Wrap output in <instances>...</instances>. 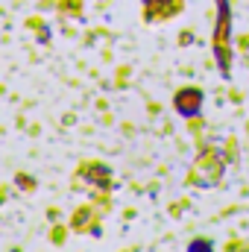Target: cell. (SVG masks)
<instances>
[{
  "instance_id": "6da1fadb",
  "label": "cell",
  "mask_w": 249,
  "mask_h": 252,
  "mask_svg": "<svg viewBox=\"0 0 249 252\" xmlns=\"http://www.w3.org/2000/svg\"><path fill=\"white\" fill-rule=\"evenodd\" d=\"M199 100H202V94L199 91H179L176 94V109H179V115H187V118H193L196 112H199Z\"/></svg>"
},
{
  "instance_id": "7a4b0ae2",
  "label": "cell",
  "mask_w": 249,
  "mask_h": 252,
  "mask_svg": "<svg viewBox=\"0 0 249 252\" xmlns=\"http://www.w3.org/2000/svg\"><path fill=\"white\" fill-rule=\"evenodd\" d=\"M187 252H211V244H208V241H193V244L187 247Z\"/></svg>"
}]
</instances>
